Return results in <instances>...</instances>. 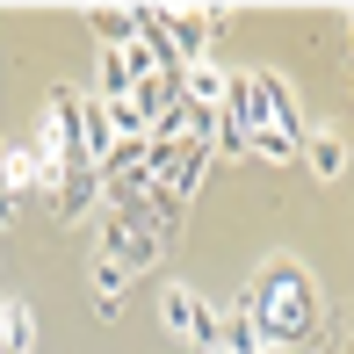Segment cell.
Wrapping results in <instances>:
<instances>
[{"label": "cell", "mask_w": 354, "mask_h": 354, "mask_svg": "<svg viewBox=\"0 0 354 354\" xmlns=\"http://www.w3.org/2000/svg\"><path fill=\"white\" fill-rule=\"evenodd\" d=\"M347 51H354V15H347Z\"/></svg>", "instance_id": "obj_20"}, {"label": "cell", "mask_w": 354, "mask_h": 354, "mask_svg": "<svg viewBox=\"0 0 354 354\" xmlns=\"http://www.w3.org/2000/svg\"><path fill=\"white\" fill-rule=\"evenodd\" d=\"M181 102H188V109H203V116H210V109H224V73L210 66V58L181 73Z\"/></svg>", "instance_id": "obj_11"}, {"label": "cell", "mask_w": 354, "mask_h": 354, "mask_svg": "<svg viewBox=\"0 0 354 354\" xmlns=\"http://www.w3.org/2000/svg\"><path fill=\"white\" fill-rule=\"evenodd\" d=\"M159 326H167V340H188L196 354H217V326H224V311H217V304H203L196 289L167 282V289H159Z\"/></svg>", "instance_id": "obj_2"}, {"label": "cell", "mask_w": 354, "mask_h": 354, "mask_svg": "<svg viewBox=\"0 0 354 354\" xmlns=\"http://www.w3.org/2000/svg\"><path fill=\"white\" fill-rule=\"evenodd\" d=\"M0 354H37V311L15 304V297H8V340H0Z\"/></svg>", "instance_id": "obj_14"}, {"label": "cell", "mask_w": 354, "mask_h": 354, "mask_svg": "<svg viewBox=\"0 0 354 354\" xmlns=\"http://www.w3.org/2000/svg\"><path fill=\"white\" fill-rule=\"evenodd\" d=\"M224 22H232L224 8H167V44H174V58H181V73L203 66V51H210V37Z\"/></svg>", "instance_id": "obj_3"}, {"label": "cell", "mask_w": 354, "mask_h": 354, "mask_svg": "<svg viewBox=\"0 0 354 354\" xmlns=\"http://www.w3.org/2000/svg\"><path fill=\"white\" fill-rule=\"evenodd\" d=\"M0 340H8V297H0Z\"/></svg>", "instance_id": "obj_19"}, {"label": "cell", "mask_w": 354, "mask_h": 354, "mask_svg": "<svg viewBox=\"0 0 354 354\" xmlns=\"http://www.w3.org/2000/svg\"><path fill=\"white\" fill-rule=\"evenodd\" d=\"M87 29L102 37V51H131L138 44V8H87Z\"/></svg>", "instance_id": "obj_8"}, {"label": "cell", "mask_w": 354, "mask_h": 354, "mask_svg": "<svg viewBox=\"0 0 354 354\" xmlns=\"http://www.w3.org/2000/svg\"><path fill=\"white\" fill-rule=\"evenodd\" d=\"M203 167H210V138H188L181 159H174V174H167V188H174V203H181V210H188V196H196Z\"/></svg>", "instance_id": "obj_10"}, {"label": "cell", "mask_w": 354, "mask_h": 354, "mask_svg": "<svg viewBox=\"0 0 354 354\" xmlns=\"http://www.w3.org/2000/svg\"><path fill=\"white\" fill-rule=\"evenodd\" d=\"M304 159H311L318 181H340L347 174V138L340 131H304Z\"/></svg>", "instance_id": "obj_9"}, {"label": "cell", "mask_w": 354, "mask_h": 354, "mask_svg": "<svg viewBox=\"0 0 354 354\" xmlns=\"http://www.w3.org/2000/svg\"><path fill=\"white\" fill-rule=\"evenodd\" d=\"M253 102H261V131L304 138V109H297V94H289L282 73H253Z\"/></svg>", "instance_id": "obj_5"}, {"label": "cell", "mask_w": 354, "mask_h": 354, "mask_svg": "<svg viewBox=\"0 0 354 354\" xmlns=\"http://www.w3.org/2000/svg\"><path fill=\"white\" fill-rule=\"evenodd\" d=\"M87 210H102V167L66 159V181H58V196H51V217L58 224H80Z\"/></svg>", "instance_id": "obj_4"}, {"label": "cell", "mask_w": 354, "mask_h": 354, "mask_svg": "<svg viewBox=\"0 0 354 354\" xmlns=\"http://www.w3.org/2000/svg\"><path fill=\"white\" fill-rule=\"evenodd\" d=\"M8 217H15V188H8V159H0V232H8Z\"/></svg>", "instance_id": "obj_18"}, {"label": "cell", "mask_w": 354, "mask_h": 354, "mask_svg": "<svg viewBox=\"0 0 354 354\" xmlns=\"http://www.w3.org/2000/svg\"><path fill=\"white\" fill-rule=\"evenodd\" d=\"M102 253H109V261L123 268V275H138V268H152V261H159L167 246H159L152 232H131L123 217H102Z\"/></svg>", "instance_id": "obj_6"}, {"label": "cell", "mask_w": 354, "mask_h": 354, "mask_svg": "<svg viewBox=\"0 0 354 354\" xmlns=\"http://www.w3.org/2000/svg\"><path fill=\"white\" fill-rule=\"evenodd\" d=\"M347 87H354V73H347Z\"/></svg>", "instance_id": "obj_22"}, {"label": "cell", "mask_w": 354, "mask_h": 354, "mask_svg": "<svg viewBox=\"0 0 354 354\" xmlns=\"http://www.w3.org/2000/svg\"><path fill=\"white\" fill-rule=\"evenodd\" d=\"M261 354H289V347H261Z\"/></svg>", "instance_id": "obj_21"}, {"label": "cell", "mask_w": 354, "mask_h": 354, "mask_svg": "<svg viewBox=\"0 0 354 354\" xmlns=\"http://www.w3.org/2000/svg\"><path fill=\"white\" fill-rule=\"evenodd\" d=\"M123 289H131V275H123L109 253H94V311L116 318V311H123Z\"/></svg>", "instance_id": "obj_12"}, {"label": "cell", "mask_w": 354, "mask_h": 354, "mask_svg": "<svg viewBox=\"0 0 354 354\" xmlns=\"http://www.w3.org/2000/svg\"><path fill=\"white\" fill-rule=\"evenodd\" d=\"M224 131H261V102H253V73H224V109H217Z\"/></svg>", "instance_id": "obj_7"}, {"label": "cell", "mask_w": 354, "mask_h": 354, "mask_svg": "<svg viewBox=\"0 0 354 354\" xmlns=\"http://www.w3.org/2000/svg\"><path fill=\"white\" fill-rule=\"evenodd\" d=\"M347 354H354V347H347Z\"/></svg>", "instance_id": "obj_23"}, {"label": "cell", "mask_w": 354, "mask_h": 354, "mask_svg": "<svg viewBox=\"0 0 354 354\" xmlns=\"http://www.w3.org/2000/svg\"><path fill=\"white\" fill-rule=\"evenodd\" d=\"M8 188H44V174H37V152H8Z\"/></svg>", "instance_id": "obj_17"}, {"label": "cell", "mask_w": 354, "mask_h": 354, "mask_svg": "<svg viewBox=\"0 0 354 354\" xmlns=\"http://www.w3.org/2000/svg\"><path fill=\"white\" fill-rule=\"evenodd\" d=\"M109 123H116V138H152V123L138 116V102H109Z\"/></svg>", "instance_id": "obj_16"}, {"label": "cell", "mask_w": 354, "mask_h": 354, "mask_svg": "<svg viewBox=\"0 0 354 354\" xmlns=\"http://www.w3.org/2000/svg\"><path fill=\"white\" fill-rule=\"evenodd\" d=\"M232 304L253 318V326H261V340H268V347H297L304 333L318 326V282H311V268L289 261V253H282V261H268V268H261L246 289H239Z\"/></svg>", "instance_id": "obj_1"}, {"label": "cell", "mask_w": 354, "mask_h": 354, "mask_svg": "<svg viewBox=\"0 0 354 354\" xmlns=\"http://www.w3.org/2000/svg\"><path fill=\"white\" fill-rule=\"evenodd\" d=\"M246 152H261V159H282V167H289V159L304 152V138H282V131H253V145H246Z\"/></svg>", "instance_id": "obj_15"}, {"label": "cell", "mask_w": 354, "mask_h": 354, "mask_svg": "<svg viewBox=\"0 0 354 354\" xmlns=\"http://www.w3.org/2000/svg\"><path fill=\"white\" fill-rule=\"evenodd\" d=\"M261 347H268L261 326H253V318L232 304V311H224V326H217V354H261Z\"/></svg>", "instance_id": "obj_13"}]
</instances>
